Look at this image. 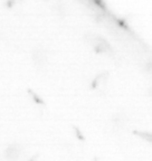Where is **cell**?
<instances>
[{
	"label": "cell",
	"instance_id": "cell-6",
	"mask_svg": "<svg viewBox=\"0 0 152 161\" xmlns=\"http://www.w3.org/2000/svg\"><path fill=\"white\" fill-rule=\"evenodd\" d=\"M73 129H74V132H75L76 136H77V139H79V140H81V141H85V136H84L83 133L79 131V129L77 128V126H73Z\"/></svg>",
	"mask_w": 152,
	"mask_h": 161
},
{
	"label": "cell",
	"instance_id": "cell-8",
	"mask_svg": "<svg viewBox=\"0 0 152 161\" xmlns=\"http://www.w3.org/2000/svg\"><path fill=\"white\" fill-rule=\"evenodd\" d=\"M38 158H39V154L36 153V154H34L33 157H30V158L28 159V161H37V160H38Z\"/></svg>",
	"mask_w": 152,
	"mask_h": 161
},
{
	"label": "cell",
	"instance_id": "cell-4",
	"mask_svg": "<svg viewBox=\"0 0 152 161\" xmlns=\"http://www.w3.org/2000/svg\"><path fill=\"white\" fill-rule=\"evenodd\" d=\"M107 77H109V73H107V72H102L101 74H99L96 77L92 80L91 87L92 88H96L97 86L101 84V82H105V80H107Z\"/></svg>",
	"mask_w": 152,
	"mask_h": 161
},
{
	"label": "cell",
	"instance_id": "cell-3",
	"mask_svg": "<svg viewBox=\"0 0 152 161\" xmlns=\"http://www.w3.org/2000/svg\"><path fill=\"white\" fill-rule=\"evenodd\" d=\"M47 52L44 48H35L33 50V62L35 64L36 67H43L45 66V64L47 63Z\"/></svg>",
	"mask_w": 152,
	"mask_h": 161
},
{
	"label": "cell",
	"instance_id": "cell-7",
	"mask_svg": "<svg viewBox=\"0 0 152 161\" xmlns=\"http://www.w3.org/2000/svg\"><path fill=\"white\" fill-rule=\"evenodd\" d=\"M16 1H17V0H7V1H6V6H7L8 8H11L16 3Z\"/></svg>",
	"mask_w": 152,
	"mask_h": 161
},
{
	"label": "cell",
	"instance_id": "cell-1",
	"mask_svg": "<svg viewBox=\"0 0 152 161\" xmlns=\"http://www.w3.org/2000/svg\"><path fill=\"white\" fill-rule=\"evenodd\" d=\"M85 39H86L87 43L93 47V49L95 50L96 53L107 54V55L112 53L111 46H110L109 43H107L103 37H101V36L90 33L85 36Z\"/></svg>",
	"mask_w": 152,
	"mask_h": 161
},
{
	"label": "cell",
	"instance_id": "cell-2",
	"mask_svg": "<svg viewBox=\"0 0 152 161\" xmlns=\"http://www.w3.org/2000/svg\"><path fill=\"white\" fill-rule=\"evenodd\" d=\"M23 152V147L19 143H11L5 149L3 157L6 161H18Z\"/></svg>",
	"mask_w": 152,
	"mask_h": 161
},
{
	"label": "cell",
	"instance_id": "cell-5",
	"mask_svg": "<svg viewBox=\"0 0 152 161\" xmlns=\"http://www.w3.org/2000/svg\"><path fill=\"white\" fill-rule=\"evenodd\" d=\"M28 93H30V94H31V97L34 98V101H35L36 103L44 104V101L41 100V98L37 95V94H35V93H34V92H33V91H31V90H28Z\"/></svg>",
	"mask_w": 152,
	"mask_h": 161
}]
</instances>
